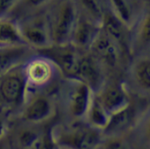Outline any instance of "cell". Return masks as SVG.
<instances>
[{"mask_svg":"<svg viewBox=\"0 0 150 149\" xmlns=\"http://www.w3.org/2000/svg\"><path fill=\"white\" fill-rule=\"evenodd\" d=\"M77 9L73 1L66 0L60 5L53 26L51 37L56 44L64 45L71 37L76 22Z\"/></svg>","mask_w":150,"mask_h":149,"instance_id":"1","label":"cell"},{"mask_svg":"<svg viewBox=\"0 0 150 149\" xmlns=\"http://www.w3.org/2000/svg\"><path fill=\"white\" fill-rule=\"evenodd\" d=\"M26 81L24 75L14 68L0 76V99L4 104L15 105L24 95Z\"/></svg>","mask_w":150,"mask_h":149,"instance_id":"2","label":"cell"},{"mask_svg":"<svg viewBox=\"0 0 150 149\" xmlns=\"http://www.w3.org/2000/svg\"><path fill=\"white\" fill-rule=\"evenodd\" d=\"M24 73L26 84L40 87L47 85L53 78L54 65L48 58H36L27 64Z\"/></svg>","mask_w":150,"mask_h":149,"instance_id":"3","label":"cell"},{"mask_svg":"<svg viewBox=\"0 0 150 149\" xmlns=\"http://www.w3.org/2000/svg\"><path fill=\"white\" fill-rule=\"evenodd\" d=\"M43 52L45 53L48 59L55 62L67 75L77 77L82 57L75 49L60 45L58 48L43 49Z\"/></svg>","mask_w":150,"mask_h":149,"instance_id":"4","label":"cell"},{"mask_svg":"<svg viewBox=\"0 0 150 149\" xmlns=\"http://www.w3.org/2000/svg\"><path fill=\"white\" fill-rule=\"evenodd\" d=\"M92 102L91 85L80 81L75 85L69 96V107L71 113L76 117H82L88 113Z\"/></svg>","mask_w":150,"mask_h":149,"instance_id":"5","label":"cell"},{"mask_svg":"<svg viewBox=\"0 0 150 149\" xmlns=\"http://www.w3.org/2000/svg\"><path fill=\"white\" fill-rule=\"evenodd\" d=\"M97 33L98 29L94 21L85 18H77L71 37L77 45L85 47L92 44L97 37Z\"/></svg>","mask_w":150,"mask_h":149,"instance_id":"6","label":"cell"},{"mask_svg":"<svg viewBox=\"0 0 150 149\" xmlns=\"http://www.w3.org/2000/svg\"><path fill=\"white\" fill-rule=\"evenodd\" d=\"M24 44L25 41L17 24L0 17V49L18 47Z\"/></svg>","mask_w":150,"mask_h":149,"instance_id":"7","label":"cell"},{"mask_svg":"<svg viewBox=\"0 0 150 149\" xmlns=\"http://www.w3.org/2000/svg\"><path fill=\"white\" fill-rule=\"evenodd\" d=\"M98 57H100L107 64L110 66H115L119 58L118 49L117 47L116 42L112 40L109 36H100L96 37L95 40L91 44Z\"/></svg>","mask_w":150,"mask_h":149,"instance_id":"8","label":"cell"},{"mask_svg":"<svg viewBox=\"0 0 150 149\" xmlns=\"http://www.w3.org/2000/svg\"><path fill=\"white\" fill-rule=\"evenodd\" d=\"M52 112L50 101L43 96H39L30 102L24 112L25 119L31 122H40L46 120Z\"/></svg>","mask_w":150,"mask_h":149,"instance_id":"9","label":"cell"},{"mask_svg":"<svg viewBox=\"0 0 150 149\" xmlns=\"http://www.w3.org/2000/svg\"><path fill=\"white\" fill-rule=\"evenodd\" d=\"M101 102L110 115L128 107V99L126 93L116 86H112L106 90Z\"/></svg>","mask_w":150,"mask_h":149,"instance_id":"10","label":"cell"},{"mask_svg":"<svg viewBox=\"0 0 150 149\" xmlns=\"http://www.w3.org/2000/svg\"><path fill=\"white\" fill-rule=\"evenodd\" d=\"M25 43L36 47H45L48 44L49 35L45 28V25L40 23H34L24 26L23 30H20Z\"/></svg>","mask_w":150,"mask_h":149,"instance_id":"11","label":"cell"},{"mask_svg":"<svg viewBox=\"0 0 150 149\" xmlns=\"http://www.w3.org/2000/svg\"><path fill=\"white\" fill-rule=\"evenodd\" d=\"M20 48L0 49V76L14 68L21 58Z\"/></svg>","mask_w":150,"mask_h":149,"instance_id":"12","label":"cell"},{"mask_svg":"<svg viewBox=\"0 0 150 149\" xmlns=\"http://www.w3.org/2000/svg\"><path fill=\"white\" fill-rule=\"evenodd\" d=\"M89 117L91 124L97 128H105L108 124L110 114L102 106V102L96 99L92 100L89 108Z\"/></svg>","mask_w":150,"mask_h":149,"instance_id":"13","label":"cell"},{"mask_svg":"<svg viewBox=\"0 0 150 149\" xmlns=\"http://www.w3.org/2000/svg\"><path fill=\"white\" fill-rule=\"evenodd\" d=\"M130 121V112L128 107L118 111L117 112L111 114L109 121L104 131L108 133H117L123 130Z\"/></svg>","mask_w":150,"mask_h":149,"instance_id":"14","label":"cell"},{"mask_svg":"<svg viewBox=\"0 0 150 149\" xmlns=\"http://www.w3.org/2000/svg\"><path fill=\"white\" fill-rule=\"evenodd\" d=\"M102 22L107 35L115 42L120 41L122 38V22L114 13H108L103 14Z\"/></svg>","mask_w":150,"mask_h":149,"instance_id":"15","label":"cell"},{"mask_svg":"<svg viewBox=\"0 0 150 149\" xmlns=\"http://www.w3.org/2000/svg\"><path fill=\"white\" fill-rule=\"evenodd\" d=\"M77 77L88 85L96 83L99 79V71L93 60L90 58H81Z\"/></svg>","mask_w":150,"mask_h":149,"instance_id":"16","label":"cell"},{"mask_svg":"<svg viewBox=\"0 0 150 149\" xmlns=\"http://www.w3.org/2000/svg\"><path fill=\"white\" fill-rule=\"evenodd\" d=\"M99 137L96 131L92 130H79L71 138V144L78 148H91L98 143Z\"/></svg>","mask_w":150,"mask_h":149,"instance_id":"17","label":"cell"},{"mask_svg":"<svg viewBox=\"0 0 150 149\" xmlns=\"http://www.w3.org/2000/svg\"><path fill=\"white\" fill-rule=\"evenodd\" d=\"M114 14L124 24L129 23L132 17V11L127 0H109Z\"/></svg>","mask_w":150,"mask_h":149,"instance_id":"18","label":"cell"},{"mask_svg":"<svg viewBox=\"0 0 150 149\" xmlns=\"http://www.w3.org/2000/svg\"><path fill=\"white\" fill-rule=\"evenodd\" d=\"M136 77L138 83L143 87L149 89L150 87V62L149 60H144L138 64L136 70Z\"/></svg>","mask_w":150,"mask_h":149,"instance_id":"19","label":"cell"},{"mask_svg":"<svg viewBox=\"0 0 150 149\" xmlns=\"http://www.w3.org/2000/svg\"><path fill=\"white\" fill-rule=\"evenodd\" d=\"M85 9L89 13L92 18H96V20H102L103 12L99 0H81Z\"/></svg>","mask_w":150,"mask_h":149,"instance_id":"20","label":"cell"},{"mask_svg":"<svg viewBox=\"0 0 150 149\" xmlns=\"http://www.w3.org/2000/svg\"><path fill=\"white\" fill-rule=\"evenodd\" d=\"M18 0H0V17H3L16 5Z\"/></svg>","mask_w":150,"mask_h":149,"instance_id":"21","label":"cell"},{"mask_svg":"<svg viewBox=\"0 0 150 149\" xmlns=\"http://www.w3.org/2000/svg\"><path fill=\"white\" fill-rule=\"evenodd\" d=\"M150 20L149 17L146 18L144 20V25H143V29H142V36H143V40L144 41H149L150 40Z\"/></svg>","mask_w":150,"mask_h":149,"instance_id":"22","label":"cell"},{"mask_svg":"<svg viewBox=\"0 0 150 149\" xmlns=\"http://www.w3.org/2000/svg\"><path fill=\"white\" fill-rule=\"evenodd\" d=\"M48 1L50 0H28V2L33 6H40L44 4L47 3Z\"/></svg>","mask_w":150,"mask_h":149,"instance_id":"23","label":"cell"},{"mask_svg":"<svg viewBox=\"0 0 150 149\" xmlns=\"http://www.w3.org/2000/svg\"><path fill=\"white\" fill-rule=\"evenodd\" d=\"M3 133H4V123H3V121L0 120V137L2 136Z\"/></svg>","mask_w":150,"mask_h":149,"instance_id":"24","label":"cell"}]
</instances>
